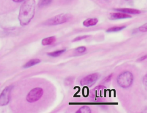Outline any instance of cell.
I'll return each mask as SVG.
<instances>
[{
    "label": "cell",
    "instance_id": "1",
    "mask_svg": "<svg viewBox=\"0 0 147 113\" xmlns=\"http://www.w3.org/2000/svg\"><path fill=\"white\" fill-rule=\"evenodd\" d=\"M35 0H25L21 5L18 14V20L21 25L29 24L33 18L35 12Z\"/></svg>",
    "mask_w": 147,
    "mask_h": 113
},
{
    "label": "cell",
    "instance_id": "2",
    "mask_svg": "<svg viewBox=\"0 0 147 113\" xmlns=\"http://www.w3.org/2000/svg\"><path fill=\"white\" fill-rule=\"evenodd\" d=\"M118 84L122 88L129 87L133 81V75L130 71H126L121 73L117 79Z\"/></svg>",
    "mask_w": 147,
    "mask_h": 113
},
{
    "label": "cell",
    "instance_id": "3",
    "mask_svg": "<svg viewBox=\"0 0 147 113\" xmlns=\"http://www.w3.org/2000/svg\"><path fill=\"white\" fill-rule=\"evenodd\" d=\"M69 18V16L67 14H58L44 22V25H56L65 22Z\"/></svg>",
    "mask_w": 147,
    "mask_h": 113
},
{
    "label": "cell",
    "instance_id": "4",
    "mask_svg": "<svg viewBox=\"0 0 147 113\" xmlns=\"http://www.w3.org/2000/svg\"><path fill=\"white\" fill-rule=\"evenodd\" d=\"M43 94V90L41 88L37 87L32 89L26 96V100L29 103H33L38 100Z\"/></svg>",
    "mask_w": 147,
    "mask_h": 113
},
{
    "label": "cell",
    "instance_id": "5",
    "mask_svg": "<svg viewBox=\"0 0 147 113\" xmlns=\"http://www.w3.org/2000/svg\"><path fill=\"white\" fill-rule=\"evenodd\" d=\"M13 88V85H9L2 91L0 95V106H4L9 103L10 99V93Z\"/></svg>",
    "mask_w": 147,
    "mask_h": 113
},
{
    "label": "cell",
    "instance_id": "6",
    "mask_svg": "<svg viewBox=\"0 0 147 113\" xmlns=\"http://www.w3.org/2000/svg\"><path fill=\"white\" fill-rule=\"evenodd\" d=\"M98 78L99 75L98 73H92L89 74L81 80L80 84L82 86H91L95 83V82L98 80Z\"/></svg>",
    "mask_w": 147,
    "mask_h": 113
},
{
    "label": "cell",
    "instance_id": "7",
    "mask_svg": "<svg viewBox=\"0 0 147 113\" xmlns=\"http://www.w3.org/2000/svg\"><path fill=\"white\" fill-rule=\"evenodd\" d=\"M131 16L129 15L128 14H126L122 12H117V13H113L111 14L110 19L111 20H119V19H123V18H131Z\"/></svg>",
    "mask_w": 147,
    "mask_h": 113
},
{
    "label": "cell",
    "instance_id": "8",
    "mask_svg": "<svg viewBox=\"0 0 147 113\" xmlns=\"http://www.w3.org/2000/svg\"><path fill=\"white\" fill-rule=\"evenodd\" d=\"M116 10L122 12L126 14H140L141 13V11L137 10V9H129V8H121V9H117Z\"/></svg>",
    "mask_w": 147,
    "mask_h": 113
},
{
    "label": "cell",
    "instance_id": "9",
    "mask_svg": "<svg viewBox=\"0 0 147 113\" xmlns=\"http://www.w3.org/2000/svg\"><path fill=\"white\" fill-rule=\"evenodd\" d=\"M97 22H98V20L96 18H90L84 20L83 24L84 26L88 27L95 25L97 24Z\"/></svg>",
    "mask_w": 147,
    "mask_h": 113
},
{
    "label": "cell",
    "instance_id": "10",
    "mask_svg": "<svg viewBox=\"0 0 147 113\" xmlns=\"http://www.w3.org/2000/svg\"><path fill=\"white\" fill-rule=\"evenodd\" d=\"M40 62V60L39 59H32L29 61L28 62H26L24 66V68H29L30 67H32L38 63Z\"/></svg>",
    "mask_w": 147,
    "mask_h": 113
},
{
    "label": "cell",
    "instance_id": "11",
    "mask_svg": "<svg viewBox=\"0 0 147 113\" xmlns=\"http://www.w3.org/2000/svg\"><path fill=\"white\" fill-rule=\"evenodd\" d=\"M55 36H51V37H48L47 38H44L42 39V44L44 46H46V45H49L52 44L53 42H54L55 41Z\"/></svg>",
    "mask_w": 147,
    "mask_h": 113
},
{
    "label": "cell",
    "instance_id": "12",
    "mask_svg": "<svg viewBox=\"0 0 147 113\" xmlns=\"http://www.w3.org/2000/svg\"><path fill=\"white\" fill-rule=\"evenodd\" d=\"M53 0H39L38 6L40 8H42L49 5Z\"/></svg>",
    "mask_w": 147,
    "mask_h": 113
},
{
    "label": "cell",
    "instance_id": "13",
    "mask_svg": "<svg viewBox=\"0 0 147 113\" xmlns=\"http://www.w3.org/2000/svg\"><path fill=\"white\" fill-rule=\"evenodd\" d=\"M65 49L59 50H57V51H53V52H48V53H47V54H48V55L51 56L56 57V56H59L61 54H63L64 52H65Z\"/></svg>",
    "mask_w": 147,
    "mask_h": 113
},
{
    "label": "cell",
    "instance_id": "14",
    "mask_svg": "<svg viewBox=\"0 0 147 113\" xmlns=\"http://www.w3.org/2000/svg\"><path fill=\"white\" fill-rule=\"evenodd\" d=\"M76 112V113H90L91 110L88 106H84L80 107Z\"/></svg>",
    "mask_w": 147,
    "mask_h": 113
},
{
    "label": "cell",
    "instance_id": "15",
    "mask_svg": "<svg viewBox=\"0 0 147 113\" xmlns=\"http://www.w3.org/2000/svg\"><path fill=\"white\" fill-rule=\"evenodd\" d=\"M126 27L125 26H121V27H113L111 28H109L107 30V32H118L121 30L124 29Z\"/></svg>",
    "mask_w": 147,
    "mask_h": 113
},
{
    "label": "cell",
    "instance_id": "16",
    "mask_svg": "<svg viewBox=\"0 0 147 113\" xmlns=\"http://www.w3.org/2000/svg\"><path fill=\"white\" fill-rule=\"evenodd\" d=\"M86 51V48L84 46H81L77 48H76V51L79 52V53H83Z\"/></svg>",
    "mask_w": 147,
    "mask_h": 113
},
{
    "label": "cell",
    "instance_id": "17",
    "mask_svg": "<svg viewBox=\"0 0 147 113\" xmlns=\"http://www.w3.org/2000/svg\"><path fill=\"white\" fill-rule=\"evenodd\" d=\"M139 31H141V32H146L147 31V24H145L144 25L141 26L139 28H138Z\"/></svg>",
    "mask_w": 147,
    "mask_h": 113
},
{
    "label": "cell",
    "instance_id": "18",
    "mask_svg": "<svg viewBox=\"0 0 147 113\" xmlns=\"http://www.w3.org/2000/svg\"><path fill=\"white\" fill-rule=\"evenodd\" d=\"M87 36L86 35H84V36H78V37H76L75 39H74L73 40V42H75V41H78V40H80L82 39H83L86 37H87Z\"/></svg>",
    "mask_w": 147,
    "mask_h": 113
},
{
    "label": "cell",
    "instance_id": "19",
    "mask_svg": "<svg viewBox=\"0 0 147 113\" xmlns=\"http://www.w3.org/2000/svg\"><path fill=\"white\" fill-rule=\"evenodd\" d=\"M146 55H145L144 56H142V57L140 58L137 60V61H143V60L145 59H146Z\"/></svg>",
    "mask_w": 147,
    "mask_h": 113
},
{
    "label": "cell",
    "instance_id": "20",
    "mask_svg": "<svg viewBox=\"0 0 147 113\" xmlns=\"http://www.w3.org/2000/svg\"><path fill=\"white\" fill-rule=\"evenodd\" d=\"M14 2H17V3H19V2H22L23 1H24L25 0H13Z\"/></svg>",
    "mask_w": 147,
    "mask_h": 113
},
{
    "label": "cell",
    "instance_id": "21",
    "mask_svg": "<svg viewBox=\"0 0 147 113\" xmlns=\"http://www.w3.org/2000/svg\"><path fill=\"white\" fill-rule=\"evenodd\" d=\"M126 1H129V0H126Z\"/></svg>",
    "mask_w": 147,
    "mask_h": 113
},
{
    "label": "cell",
    "instance_id": "22",
    "mask_svg": "<svg viewBox=\"0 0 147 113\" xmlns=\"http://www.w3.org/2000/svg\"><path fill=\"white\" fill-rule=\"evenodd\" d=\"M105 1H107V0H105Z\"/></svg>",
    "mask_w": 147,
    "mask_h": 113
},
{
    "label": "cell",
    "instance_id": "23",
    "mask_svg": "<svg viewBox=\"0 0 147 113\" xmlns=\"http://www.w3.org/2000/svg\"><path fill=\"white\" fill-rule=\"evenodd\" d=\"M0 71H1V70H0Z\"/></svg>",
    "mask_w": 147,
    "mask_h": 113
}]
</instances>
